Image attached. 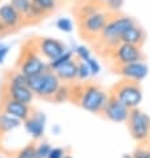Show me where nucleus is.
<instances>
[{
    "mask_svg": "<svg viewBox=\"0 0 150 158\" xmlns=\"http://www.w3.org/2000/svg\"><path fill=\"white\" fill-rule=\"evenodd\" d=\"M60 85V78L51 69L36 76L28 77V88L33 92L35 97H40L44 100H52Z\"/></svg>",
    "mask_w": 150,
    "mask_h": 158,
    "instance_id": "3",
    "label": "nucleus"
},
{
    "mask_svg": "<svg viewBox=\"0 0 150 158\" xmlns=\"http://www.w3.org/2000/svg\"><path fill=\"white\" fill-rule=\"evenodd\" d=\"M109 97V92L93 82L77 86L76 92L72 88V101H76V104L80 105L84 110L93 114H101Z\"/></svg>",
    "mask_w": 150,
    "mask_h": 158,
    "instance_id": "2",
    "label": "nucleus"
},
{
    "mask_svg": "<svg viewBox=\"0 0 150 158\" xmlns=\"http://www.w3.org/2000/svg\"><path fill=\"white\" fill-rule=\"evenodd\" d=\"M15 158H36V145L28 143L24 148L19 149L15 154Z\"/></svg>",
    "mask_w": 150,
    "mask_h": 158,
    "instance_id": "25",
    "label": "nucleus"
},
{
    "mask_svg": "<svg viewBox=\"0 0 150 158\" xmlns=\"http://www.w3.org/2000/svg\"><path fill=\"white\" fill-rule=\"evenodd\" d=\"M130 109L125 106L122 102H120L117 98H114L110 96L108 102L105 104V106L101 112L105 118L110 122H114V124H125L127 121V117H129Z\"/></svg>",
    "mask_w": 150,
    "mask_h": 158,
    "instance_id": "12",
    "label": "nucleus"
},
{
    "mask_svg": "<svg viewBox=\"0 0 150 158\" xmlns=\"http://www.w3.org/2000/svg\"><path fill=\"white\" fill-rule=\"evenodd\" d=\"M77 63H78L77 60L72 59L68 63L63 64L61 67L56 68L53 72L60 78L61 82H64V84H73L77 80Z\"/></svg>",
    "mask_w": 150,
    "mask_h": 158,
    "instance_id": "17",
    "label": "nucleus"
},
{
    "mask_svg": "<svg viewBox=\"0 0 150 158\" xmlns=\"http://www.w3.org/2000/svg\"><path fill=\"white\" fill-rule=\"evenodd\" d=\"M146 41V32L145 29L141 27L140 24H131L125 32H123L122 37H121V43H126V44H131L135 47H141Z\"/></svg>",
    "mask_w": 150,
    "mask_h": 158,
    "instance_id": "16",
    "label": "nucleus"
},
{
    "mask_svg": "<svg viewBox=\"0 0 150 158\" xmlns=\"http://www.w3.org/2000/svg\"><path fill=\"white\" fill-rule=\"evenodd\" d=\"M10 49H11V47L8 45V44L0 43V65H2L4 63V60L7 59L8 53H10Z\"/></svg>",
    "mask_w": 150,
    "mask_h": 158,
    "instance_id": "34",
    "label": "nucleus"
},
{
    "mask_svg": "<svg viewBox=\"0 0 150 158\" xmlns=\"http://www.w3.org/2000/svg\"><path fill=\"white\" fill-rule=\"evenodd\" d=\"M6 81H7L6 85H15V86L16 85H28V77L21 73L19 69L8 73Z\"/></svg>",
    "mask_w": 150,
    "mask_h": 158,
    "instance_id": "20",
    "label": "nucleus"
},
{
    "mask_svg": "<svg viewBox=\"0 0 150 158\" xmlns=\"http://www.w3.org/2000/svg\"><path fill=\"white\" fill-rule=\"evenodd\" d=\"M52 149V145L49 142L43 141L36 145V158H47Z\"/></svg>",
    "mask_w": 150,
    "mask_h": 158,
    "instance_id": "30",
    "label": "nucleus"
},
{
    "mask_svg": "<svg viewBox=\"0 0 150 158\" xmlns=\"http://www.w3.org/2000/svg\"><path fill=\"white\" fill-rule=\"evenodd\" d=\"M52 133H53L55 135H59L60 133H61V126L60 125H53V126H52Z\"/></svg>",
    "mask_w": 150,
    "mask_h": 158,
    "instance_id": "35",
    "label": "nucleus"
},
{
    "mask_svg": "<svg viewBox=\"0 0 150 158\" xmlns=\"http://www.w3.org/2000/svg\"><path fill=\"white\" fill-rule=\"evenodd\" d=\"M0 21H2L3 25L7 28L8 32L19 29L21 25L25 24L23 16H21L10 3L0 6Z\"/></svg>",
    "mask_w": 150,
    "mask_h": 158,
    "instance_id": "14",
    "label": "nucleus"
},
{
    "mask_svg": "<svg viewBox=\"0 0 150 158\" xmlns=\"http://www.w3.org/2000/svg\"><path fill=\"white\" fill-rule=\"evenodd\" d=\"M110 96L117 98L130 110L134 108H138L144 100V92L138 82L127 81L123 80V78L112 88Z\"/></svg>",
    "mask_w": 150,
    "mask_h": 158,
    "instance_id": "4",
    "label": "nucleus"
},
{
    "mask_svg": "<svg viewBox=\"0 0 150 158\" xmlns=\"http://www.w3.org/2000/svg\"><path fill=\"white\" fill-rule=\"evenodd\" d=\"M116 72L120 74L123 80L140 82L144 81L149 74V67L145 61H134V63L123 64L120 67H116Z\"/></svg>",
    "mask_w": 150,
    "mask_h": 158,
    "instance_id": "10",
    "label": "nucleus"
},
{
    "mask_svg": "<svg viewBox=\"0 0 150 158\" xmlns=\"http://www.w3.org/2000/svg\"><path fill=\"white\" fill-rule=\"evenodd\" d=\"M23 125V122L17 118L12 117L4 112H0V134L11 133L16 129H19Z\"/></svg>",
    "mask_w": 150,
    "mask_h": 158,
    "instance_id": "18",
    "label": "nucleus"
},
{
    "mask_svg": "<svg viewBox=\"0 0 150 158\" xmlns=\"http://www.w3.org/2000/svg\"><path fill=\"white\" fill-rule=\"evenodd\" d=\"M127 129L131 138L138 143L150 141V117L140 108L131 109L127 117Z\"/></svg>",
    "mask_w": 150,
    "mask_h": 158,
    "instance_id": "5",
    "label": "nucleus"
},
{
    "mask_svg": "<svg viewBox=\"0 0 150 158\" xmlns=\"http://www.w3.org/2000/svg\"><path fill=\"white\" fill-rule=\"evenodd\" d=\"M0 104H2V93H0Z\"/></svg>",
    "mask_w": 150,
    "mask_h": 158,
    "instance_id": "39",
    "label": "nucleus"
},
{
    "mask_svg": "<svg viewBox=\"0 0 150 158\" xmlns=\"http://www.w3.org/2000/svg\"><path fill=\"white\" fill-rule=\"evenodd\" d=\"M23 126L25 133L35 141H39L44 137L45 134V128H47V116L44 112L40 110H32L27 120L23 121Z\"/></svg>",
    "mask_w": 150,
    "mask_h": 158,
    "instance_id": "11",
    "label": "nucleus"
},
{
    "mask_svg": "<svg viewBox=\"0 0 150 158\" xmlns=\"http://www.w3.org/2000/svg\"><path fill=\"white\" fill-rule=\"evenodd\" d=\"M94 3H97V4H100V6H102V4H105L108 2V0H93Z\"/></svg>",
    "mask_w": 150,
    "mask_h": 158,
    "instance_id": "36",
    "label": "nucleus"
},
{
    "mask_svg": "<svg viewBox=\"0 0 150 158\" xmlns=\"http://www.w3.org/2000/svg\"><path fill=\"white\" fill-rule=\"evenodd\" d=\"M32 4L48 16V15H51L52 12L56 11L57 0H32Z\"/></svg>",
    "mask_w": 150,
    "mask_h": 158,
    "instance_id": "21",
    "label": "nucleus"
},
{
    "mask_svg": "<svg viewBox=\"0 0 150 158\" xmlns=\"http://www.w3.org/2000/svg\"><path fill=\"white\" fill-rule=\"evenodd\" d=\"M10 4L24 17L32 7V0H10Z\"/></svg>",
    "mask_w": 150,
    "mask_h": 158,
    "instance_id": "24",
    "label": "nucleus"
},
{
    "mask_svg": "<svg viewBox=\"0 0 150 158\" xmlns=\"http://www.w3.org/2000/svg\"><path fill=\"white\" fill-rule=\"evenodd\" d=\"M85 63L88 65V68H89L92 76H98V74L101 73V64L98 63V60H97L96 57L92 56V57L88 59Z\"/></svg>",
    "mask_w": 150,
    "mask_h": 158,
    "instance_id": "31",
    "label": "nucleus"
},
{
    "mask_svg": "<svg viewBox=\"0 0 150 158\" xmlns=\"http://www.w3.org/2000/svg\"><path fill=\"white\" fill-rule=\"evenodd\" d=\"M73 53L76 55V57L78 59V61H86L89 57H92V52L86 45H76L74 47Z\"/></svg>",
    "mask_w": 150,
    "mask_h": 158,
    "instance_id": "27",
    "label": "nucleus"
},
{
    "mask_svg": "<svg viewBox=\"0 0 150 158\" xmlns=\"http://www.w3.org/2000/svg\"><path fill=\"white\" fill-rule=\"evenodd\" d=\"M52 100L57 104L72 101V84H64V82H61L60 88L57 89V92L55 93L53 97H52Z\"/></svg>",
    "mask_w": 150,
    "mask_h": 158,
    "instance_id": "19",
    "label": "nucleus"
},
{
    "mask_svg": "<svg viewBox=\"0 0 150 158\" xmlns=\"http://www.w3.org/2000/svg\"><path fill=\"white\" fill-rule=\"evenodd\" d=\"M110 15L112 14H109L106 10H101L100 8V10H97L93 14L80 17L78 19V28H80L81 35L86 40L94 41L101 33L104 25L109 20Z\"/></svg>",
    "mask_w": 150,
    "mask_h": 158,
    "instance_id": "6",
    "label": "nucleus"
},
{
    "mask_svg": "<svg viewBox=\"0 0 150 158\" xmlns=\"http://www.w3.org/2000/svg\"><path fill=\"white\" fill-rule=\"evenodd\" d=\"M0 110L23 122L32 114L33 109L31 108V105L19 102V101H15L12 98L4 97V100H2V104H0Z\"/></svg>",
    "mask_w": 150,
    "mask_h": 158,
    "instance_id": "13",
    "label": "nucleus"
},
{
    "mask_svg": "<svg viewBox=\"0 0 150 158\" xmlns=\"http://www.w3.org/2000/svg\"><path fill=\"white\" fill-rule=\"evenodd\" d=\"M56 28H59V31L64 33H70L73 31V21L69 17H60L56 21Z\"/></svg>",
    "mask_w": 150,
    "mask_h": 158,
    "instance_id": "28",
    "label": "nucleus"
},
{
    "mask_svg": "<svg viewBox=\"0 0 150 158\" xmlns=\"http://www.w3.org/2000/svg\"><path fill=\"white\" fill-rule=\"evenodd\" d=\"M33 44L36 47L37 52L40 53V56L47 61H52L57 59L60 55H63L68 49L63 41L53 37H40L37 40H35Z\"/></svg>",
    "mask_w": 150,
    "mask_h": 158,
    "instance_id": "9",
    "label": "nucleus"
},
{
    "mask_svg": "<svg viewBox=\"0 0 150 158\" xmlns=\"http://www.w3.org/2000/svg\"><path fill=\"white\" fill-rule=\"evenodd\" d=\"M134 158H150V146H140L133 153Z\"/></svg>",
    "mask_w": 150,
    "mask_h": 158,
    "instance_id": "32",
    "label": "nucleus"
},
{
    "mask_svg": "<svg viewBox=\"0 0 150 158\" xmlns=\"http://www.w3.org/2000/svg\"><path fill=\"white\" fill-rule=\"evenodd\" d=\"M17 69L27 77H32L48 71L49 67H48L47 61L43 60L33 44V49L32 48H29V49L25 48L23 51V55L20 56V61L17 63Z\"/></svg>",
    "mask_w": 150,
    "mask_h": 158,
    "instance_id": "7",
    "label": "nucleus"
},
{
    "mask_svg": "<svg viewBox=\"0 0 150 158\" xmlns=\"http://www.w3.org/2000/svg\"><path fill=\"white\" fill-rule=\"evenodd\" d=\"M73 56H74L73 51H72V49H67L63 55H60L57 59L52 60V61H48V67H49L51 71H55L56 68H59V67H61L63 64L68 63L69 60H72V59H73Z\"/></svg>",
    "mask_w": 150,
    "mask_h": 158,
    "instance_id": "22",
    "label": "nucleus"
},
{
    "mask_svg": "<svg viewBox=\"0 0 150 158\" xmlns=\"http://www.w3.org/2000/svg\"><path fill=\"white\" fill-rule=\"evenodd\" d=\"M92 77L90 71L88 68L85 61H78L77 63V80L80 81H88Z\"/></svg>",
    "mask_w": 150,
    "mask_h": 158,
    "instance_id": "26",
    "label": "nucleus"
},
{
    "mask_svg": "<svg viewBox=\"0 0 150 158\" xmlns=\"http://www.w3.org/2000/svg\"><path fill=\"white\" fill-rule=\"evenodd\" d=\"M123 3H125V0H108L104 4V10H106L109 14H120L121 8L123 7Z\"/></svg>",
    "mask_w": 150,
    "mask_h": 158,
    "instance_id": "29",
    "label": "nucleus"
},
{
    "mask_svg": "<svg viewBox=\"0 0 150 158\" xmlns=\"http://www.w3.org/2000/svg\"><path fill=\"white\" fill-rule=\"evenodd\" d=\"M63 158H74V157H72V156H69V154H65Z\"/></svg>",
    "mask_w": 150,
    "mask_h": 158,
    "instance_id": "38",
    "label": "nucleus"
},
{
    "mask_svg": "<svg viewBox=\"0 0 150 158\" xmlns=\"http://www.w3.org/2000/svg\"><path fill=\"white\" fill-rule=\"evenodd\" d=\"M65 154H67L65 149L55 146V148H52V149H51V152H49V154L47 156V158H63Z\"/></svg>",
    "mask_w": 150,
    "mask_h": 158,
    "instance_id": "33",
    "label": "nucleus"
},
{
    "mask_svg": "<svg viewBox=\"0 0 150 158\" xmlns=\"http://www.w3.org/2000/svg\"><path fill=\"white\" fill-rule=\"evenodd\" d=\"M134 23L135 20L131 16L112 14L109 20L106 21V24L104 25L101 33L98 35V37L93 41L94 45L100 51H104L102 55L109 56L110 52L114 49V47L121 43V37L123 32Z\"/></svg>",
    "mask_w": 150,
    "mask_h": 158,
    "instance_id": "1",
    "label": "nucleus"
},
{
    "mask_svg": "<svg viewBox=\"0 0 150 158\" xmlns=\"http://www.w3.org/2000/svg\"><path fill=\"white\" fill-rule=\"evenodd\" d=\"M109 57L113 60L116 67H120V65L134 63V61H142L145 60V55L142 49H141V47H135L126 43H120L110 52Z\"/></svg>",
    "mask_w": 150,
    "mask_h": 158,
    "instance_id": "8",
    "label": "nucleus"
},
{
    "mask_svg": "<svg viewBox=\"0 0 150 158\" xmlns=\"http://www.w3.org/2000/svg\"><path fill=\"white\" fill-rule=\"evenodd\" d=\"M4 97L7 98H12L19 102L27 104V105H32L33 100H35V94L33 92L29 89L28 85H6L4 88Z\"/></svg>",
    "mask_w": 150,
    "mask_h": 158,
    "instance_id": "15",
    "label": "nucleus"
},
{
    "mask_svg": "<svg viewBox=\"0 0 150 158\" xmlns=\"http://www.w3.org/2000/svg\"><path fill=\"white\" fill-rule=\"evenodd\" d=\"M98 6H100V4L94 3L93 0H86V2H84L81 6L78 7V11H77L78 19H80V17L86 16V15H90V14H93V12H96L97 10H100Z\"/></svg>",
    "mask_w": 150,
    "mask_h": 158,
    "instance_id": "23",
    "label": "nucleus"
},
{
    "mask_svg": "<svg viewBox=\"0 0 150 158\" xmlns=\"http://www.w3.org/2000/svg\"><path fill=\"white\" fill-rule=\"evenodd\" d=\"M122 158H134V157H133V154H123Z\"/></svg>",
    "mask_w": 150,
    "mask_h": 158,
    "instance_id": "37",
    "label": "nucleus"
}]
</instances>
